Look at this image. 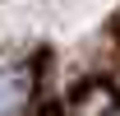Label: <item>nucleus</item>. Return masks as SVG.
I'll return each mask as SVG.
<instances>
[{"label": "nucleus", "mask_w": 120, "mask_h": 116, "mask_svg": "<svg viewBox=\"0 0 120 116\" xmlns=\"http://www.w3.org/2000/svg\"><path fill=\"white\" fill-rule=\"evenodd\" d=\"M32 98V70L14 65V70H0V116H19Z\"/></svg>", "instance_id": "obj_1"}]
</instances>
